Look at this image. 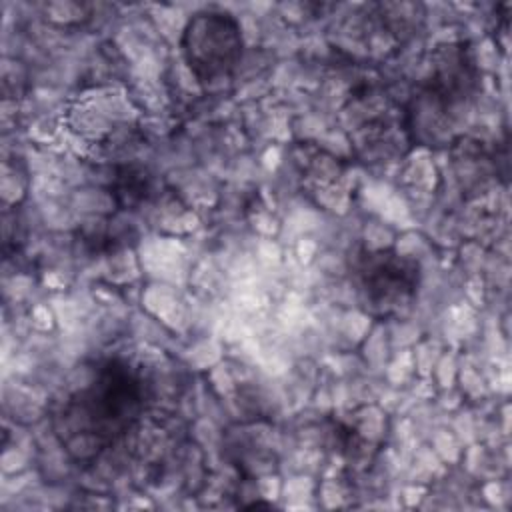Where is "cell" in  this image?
Here are the masks:
<instances>
[{
    "label": "cell",
    "mask_w": 512,
    "mask_h": 512,
    "mask_svg": "<svg viewBox=\"0 0 512 512\" xmlns=\"http://www.w3.org/2000/svg\"><path fill=\"white\" fill-rule=\"evenodd\" d=\"M152 402L142 368L112 356L90 364L54 414V432L78 462H94L138 432Z\"/></svg>",
    "instance_id": "6da1fadb"
},
{
    "label": "cell",
    "mask_w": 512,
    "mask_h": 512,
    "mask_svg": "<svg viewBox=\"0 0 512 512\" xmlns=\"http://www.w3.org/2000/svg\"><path fill=\"white\" fill-rule=\"evenodd\" d=\"M242 48L240 24L228 12H198L182 32L184 60L202 84L228 78L242 58Z\"/></svg>",
    "instance_id": "7a4b0ae2"
},
{
    "label": "cell",
    "mask_w": 512,
    "mask_h": 512,
    "mask_svg": "<svg viewBox=\"0 0 512 512\" xmlns=\"http://www.w3.org/2000/svg\"><path fill=\"white\" fill-rule=\"evenodd\" d=\"M352 274L360 300L370 312L380 316L394 314L408 306L420 282L418 262L392 248L362 250L354 262Z\"/></svg>",
    "instance_id": "3957f363"
},
{
    "label": "cell",
    "mask_w": 512,
    "mask_h": 512,
    "mask_svg": "<svg viewBox=\"0 0 512 512\" xmlns=\"http://www.w3.org/2000/svg\"><path fill=\"white\" fill-rule=\"evenodd\" d=\"M478 72L464 44H448L436 52L430 76L420 84L416 110L432 108L438 120L448 126L452 114L466 106L476 88Z\"/></svg>",
    "instance_id": "277c9868"
}]
</instances>
